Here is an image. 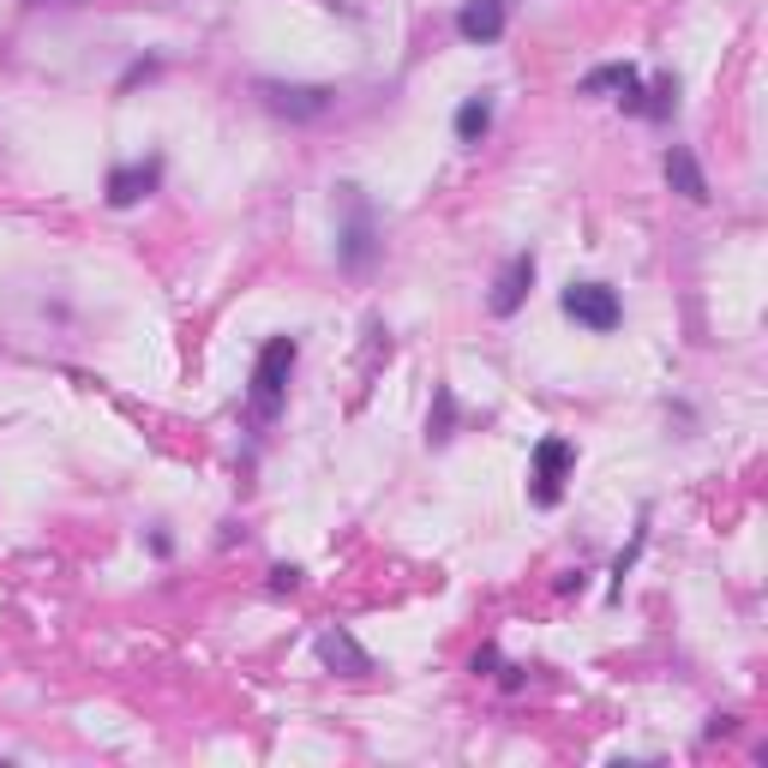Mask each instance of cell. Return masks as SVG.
<instances>
[{
  "label": "cell",
  "instance_id": "obj_8",
  "mask_svg": "<svg viewBox=\"0 0 768 768\" xmlns=\"http://www.w3.org/2000/svg\"><path fill=\"white\" fill-rule=\"evenodd\" d=\"M534 289V252H517V259L505 264V271L493 276V294H486V313L493 318H517L522 301H529Z\"/></svg>",
  "mask_w": 768,
  "mask_h": 768
},
{
  "label": "cell",
  "instance_id": "obj_19",
  "mask_svg": "<svg viewBox=\"0 0 768 768\" xmlns=\"http://www.w3.org/2000/svg\"><path fill=\"white\" fill-rule=\"evenodd\" d=\"M726 733H733V714H714V721L702 726V738H726Z\"/></svg>",
  "mask_w": 768,
  "mask_h": 768
},
{
  "label": "cell",
  "instance_id": "obj_7",
  "mask_svg": "<svg viewBox=\"0 0 768 768\" xmlns=\"http://www.w3.org/2000/svg\"><path fill=\"white\" fill-rule=\"evenodd\" d=\"M505 31H510V0H463V7H456V36H463L468 48L498 43Z\"/></svg>",
  "mask_w": 768,
  "mask_h": 768
},
{
  "label": "cell",
  "instance_id": "obj_6",
  "mask_svg": "<svg viewBox=\"0 0 768 768\" xmlns=\"http://www.w3.org/2000/svg\"><path fill=\"white\" fill-rule=\"evenodd\" d=\"M162 181V157H145V162H121V169H109V187H102V199H109V211H133V204H145L150 192Z\"/></svg>",
  "mask_w": 768,
  "mask_h": 768
},
{
  "label": "cell",
  "instance_id": "obj_11",
  "mask_svg": "<svg viewBox=\"0 0 768 768\" xmlns=\"http://www.w3.org/2000/svg\"><path fill=\"white\" fill-rule=\"evenodd\" d=\"M493 114H498L493 91H475V97H463V102H456V121H451L456 145H481V138L493 133Z\"/></svg>",
  "mask_w": 768,
  "mask_h": 768
},
{
  "label": "cell",
  "instance_id": "obj_16",
  "mask_svg": "<svg viewBox=\"0 0 768 768\" xmlns=\"http://www.w3.org/2000/svg\"><path fill=\"white\" fill-rule=\"evenodd\" d=\"M264 588H271V595H294V588H301V565H271L264 571Z\"/></svg>",
  "mask_w": 768,
  "mask_h": 768
},
{
  "label": "cell",
  "instance_id": "obj_17",
  "mask_svg": "<svg viewBox=\"0 0 768 768\" xmlns=\"http://www.w3.org/2000/svg\"><path fill=\"white\" fill-rule=\"evenodd\" d=\"M522 678H529V667H517V660H505V667H498V685H505V690H522Z\"/></svg>",
  "mask_w": 768,
  "mask_h": 768
},
{
  "label": "cell",
  "instance_id": "obj_1",
  "mask_svg": "<svg viewBox=\"0 0 768 768\" xmlns=\"http://www.w3.org/2000/svg\"><path fill=\"white\" fill-rule=\"evenodd\" d=\"M384 240H379V216H373V199H366L354 181L337 187V264L349 276H366L379 264Z\"/></svg>",
  "mask_w": 768,
  "mask_h": 768
},
{
  "label": "cell",
  "instance_id": "obj_12",
  "mask_svg": "<svg viewBox=\"0 0 768 768\" xmlns=\"http://www.w3.org/2000/svg\"><path fill=\"white\" fill-rule=\"evenodd\" d=\"M463 415H456V391L451 384H432V415H427V444H451Z\"/></svg>",
  "mask_w": 768,
  "mask_h": 768
},
{
  "label": "cell",
  "instance_id": "obj_5",
  "mask_svg": "<svg viewBox=\"0 0 768 768\" xmlns=\"http://www.w3.org/2000/svg\"><path fill=\"white\" fill-rule=\"evenodd\" d=\"M558 306H565V318H576L583 330H595V337H612V330L624 325V301H619V289H607V283H571L558 294Z\"/></svg>",
  "mask_w": 768,
  "mask_h": 768
},
{
  "label": "cell",
  "instance_id": "obj_18",
  "mask_svg": "<svg viewBox=\"0 0 768 768\" xmlns=\"http://www.w3.org/2000/svg\"><path fill=\"white\" fill-rule=\"evenodd\" d=\"M468 667H475V673H493V667H498V648H493V643H481V648H475V660H468Z\"/></svg>",
  "mask_w": 768,
  "mask_h": 768
},
{
  "label": "cell",
  "instance_id": "obj_14",
  "mask_svg": "<svg viewBox=\"0 0 768 768\" xmlns=\"http://www.w3.org/2000/svg\"><path fill=\"white\" fill-rule=\"evenodd\" d=\"M643 546H648V510H643V517H636V534H631V546H624V553L612 558V595H619V588H624V576L636 571V558H643Z\"/></svg>",
  "mask_w": 768,
  "mask_h": 768
},
{
  "label": "cell",
  "instance_id": "obj_9",
  "mask_svg": "<svg viewBox=\"0 0 768 768\" xmlns=\"http://www.w3.org/2000/svg\"><path fill=\"white\" fill-rule=\"evenodd\" d=\"M318 660H325V673H337V678H366V673H373V655H366L342 624L318 631Z\"/></svg>",
  "mask_w": 768,
  "mask_h": 768
},
{
  "label": "cell",
  "instance_id": "obj_4",
  "mask_svg": "<svg viewBox=\"0 0 768 768\" xmlns=\"http://www.w3.org/2000/svg\"><path fill=\"white\" fill-rule=\"evenodd\" d=\"M571 475H576V444L565 439V432H546V439L529 451V498L541 510H553L558 498H565Z\"/></svg>",
  "mask_w": 768,
  "mask_h": 768
},
{
  "label": "cell",
  "instance_id": "obj_3",
  "mask_svg": "<svg viewBox=\"0 0 768 768\" xmlns=\"http://www.w3.org/2000/svg\"><path fill=\"white\" fill-rule=\"evenodd\" d=\"M252 97H259L264 114L289 126H306V121H325L337 109V91L330 84H289V79H252Z\"/></svg>",
  "mask_w": 768,
  "mask_h": 768
},
{
  "label": "cell",
  "instance_id": "obj_15",
  "mask_svg": "<svg viewBox=\"0 0 768 768\" xmlns=\"http://www.w3.org/2000/svg\"><path fill=\"white\" fill-rule=\"evenodd\" d=\"M624 72H631V60H612V67H595V72H588V79H583V84H576V91H583V97H600V91H619V79H624Z\"/></svg>",
  "mask_w": 768,
  "mask_h": 768
},
{
  "label": "cell",
  "instance_id": "obj_10",
  "mask_svg": "<svg viewBox=\"0 0 768 768\" xmlns=\"http://www.w3.org/2000/svg\"><path fill=\"white\" fill-rule=\"evenodd\" d=\"M660 174H667V187L685 204H709V174H702V162H697V150H690V145H667Z\"/></svg>",
  "mask_w": 768,
  "mask_h": 768
},
{
  "label": "cell",
  "instance_id": "obj_2",
  "mask_svg": "<svg viewBox=\"0 0 768 768\" xmlns=\"http://www.w3.org/2000/svg\"><path fill=\"white\" fill-rule=\"evenodd\" d=\"M294 366H301V342H294V337H271L259 349L252 379H247V415H252V427H271V420L289 408Z\"/></svg>",
  "mask_w": 768,
  "mask_h": 768
},
{
  "label": "cell",
  "instance_id": "obj_20",
  "mask_svg": "<svg viewBox=\"0 0 768 768\" xmlns=\"http://www.w3.org/2000/svg\"><path fill=\"white\" fill-rule=\"evenodd\" d=\"M31 7H84V0H31Z\"/></svg>",
  "mask_w": 768,
  "mask_h": 768
},
{
  "label": "cell",
  "instance_id": "obj_13",
  "mask_svg": "<svg viewBox=\"0 0 768 768\" xmlns=\"http://www.w3.org/2000/svg\"><path fill=\"white\" fill-rule=\"evenodd\" d=\"M673 109H678V79L673 72H655L643 84V121H673Z\"/></svg>",
  "mask_w": 768,
  "mask_h": 768
}]
</instances>
